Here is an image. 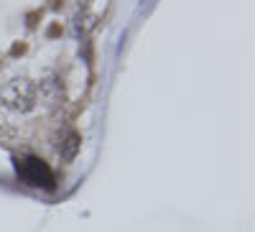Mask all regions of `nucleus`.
I'll use <instances>...</instances> for the list:
<instances>
[{"label":"nucleus","mask_w":255,"mask_h":232,"mask_svg":"<svg viewBox=\"0 0 255 232\" xmlns=\"http://www.w3.org/2000/svg\"><path fill=\"white\" fill-rule=\"evenodd\" d=\"M0 69H3V59H0Z\"/></svg>","instance_id":"20e7f679"},{"label":"nucleus","mask_w":255,"mask_h":232,"mask_svg":"<svg viewBox=\"0 0 255 232\" xmlns=\"http://www.w3.org/2000/svg\"><path fill=\"white\" fill-rule=\"evenodd\" d=\"M79 151H82V135L77 130H69L67 135L61 138V143H59V158H61V163H72L79 156Z\"/></svg>","instance_id":"7ed1b4c3"},{"label":"nucleus","mask_w":255,"mask_h":232,"mask_svg":"<svg viewBox=\"0 0 255 232\" xmlns=\"http://www.w3.org/2000/svg\"><path fill=\"white\" fill-rule=\"evenodd\" d=\"M15 174H18V179L23 181L26 186L44 189V192H54V189H56V176L51 171V166L44 158H38V156L18 158L15 161Z\"/></svg>","instance_id":"f257e3e1"},{"label":"nucleus","mask_w":255,"mask_h":232,"mask_svg":"<svg viewBox=\"0 0 255 232\" xmlns=\"http://www.w3.org/2000/svg\"><path fill=\"white\" fill-rule=\"evenodd\" d=\"M0 102L13 113H28L38 102V87L31 79H13L0 90Z\"/></svg>","instance_id":"f03ea898"}]
</instances>
